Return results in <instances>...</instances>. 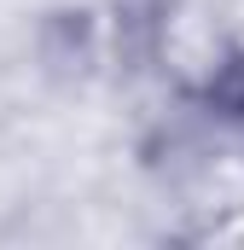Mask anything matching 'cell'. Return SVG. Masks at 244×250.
<instances>
[{"mask_svg":"<svg viewBox=\"0 0 244 250\" xmlns=\"http://www.w3.org/2000/svg\"><path fill=\"white\" fill-rule=\"evenodd\" d=\"M157 41H163V0H122V12H117L122 59H134V70H145L157 59Z\"/></svg>","mask_w":244,"mask_h":250,"instance_id":"cell-1","label":"cell"},{"mask_svg":"<svg viewBox=\"0 0 244 250\" xmlns=\"http://www.w3.org/2000/svg\"><path fill=\"white\" fill-rule=\"evenodd\" d=\"M215 117H227V123H244V53H233V59L221 64L209 82H203V93H198Z\"/></svg>","mask_w":244,"mask_h":250,"instance_id":"cell-2","label":"cell"},{"mask_svg":"<svg viewBox=\"0 0 244 250\" xmlns=\"http://www.w3.org/2000/svg\"><path fill=\"white\" fill-rule=\"evenodd\" d=\"M87 53V12H53L47 18V59L53 64H81Z\"/></svg>","mask_w":244,"mask_h":250,"instance_id":"cell-3","label":"cell"}]
</instances>
